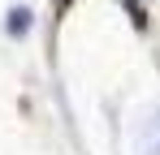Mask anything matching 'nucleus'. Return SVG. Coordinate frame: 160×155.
Instances as JSON below:
<instances>
[{
  "label": "nucleus",
  "instance_id": "obj_1",
  "mask_svg": "<svg viewBox=\"0 0 160 155\" xmlns=\"http://www.w3.org/2000/svg\"><path fill=\"white\" fill-rule=\"evenodd\" d=\"M121 4L130 9V22L138 26V30H143V26H147V17H143V9H138V0H121Z\"/></svg>",
  "mask_w": 160,
  "mask_h": 155
},
{
  "label": "nucleus",
  "instance_id": "obj_2",
  "mask_svg": "<svg viewBox=\"0 0 160 155\" xmlns=\"http://www.w3.org/2000/svg\"><path fill=\"white\" fill-rule=\"evenodd\" d=\"M26 22H30V13H26V9H13V22H9V26H13V30H18V35H22V30H26Z\"/></svg>",
  "mask_w": 160,
  "mask_h": 155
},
{
  "label": "nucleus",
  "instance_id": "obj_3",
  "mask_svg": "<svg viewBox=\"0 0 160 155\" xmlns=\"http://www.w3.org/2000/svg\"><path fill=\"white\" fill-rule=\"evenodd\" d=\"M65 4H69V0H61V9H65Z\"/></svg>",
  "mask_w": 160,
  "mask_h": 155
}]
</instances>
